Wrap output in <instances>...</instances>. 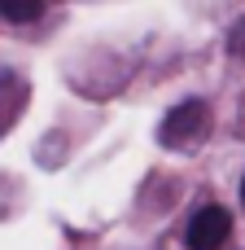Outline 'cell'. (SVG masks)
Segmentation results:
<instances>
[{"label": "cell", "mask_w": 245, "mask_h": 250, "mask_svg": "<svg viewBox=\"0 0 245 250\" xmlns=\"http://www.w3.org/2000/svg\"><path fill=\"white\" fill-rule=\"evenodd\" d=\"M228 233H232V215L224 211V207H202L193 220H188V250H219L228 242Z\"/></svg>", "instance_id": "6da1fadb"}, {"label": "cell", "mask_w": 245, "mask_h": 250, "mask_svg": "<svg viewBox=\"0 0 245 250\" xmlns=\"http://www.w3.org/2000/svg\"><path fill=\"white\" fill-rule=\"evenodd\" d=\"M206 132V105L193 97V101H184V105H175L171 114H167V123H162V141L167 145H184V141H197Z\"/></svg>", "instance_id": "7a4b0ae2"}, {"label": "cell", "mask_w": 245, "mask_h": 250, "mask_svg": "<svg viewBox=\"0 0 245 250\" xmlns=\"http://www.w3.org/2000/svg\"><path fill=\"white\" fill-rule=\"evenodd\" d=\"M44 13L39 0H0V18L4 22H35Z\"/></svg>", "instance_id": "3957f363"}, {"label": "cell", "mask_w": 245, "mask_h": 250, "mask_svg": "<svg viewBox=\"0 0 245 250\" xmlns=\"http://www.w3.org/2000/svg\"><path fill=\"white\" fill-rule=\"evenodd\" d=\"M241 202H245V180H241Z\"/></svg>", "instance_id": "277c9868"}]
</instances>
